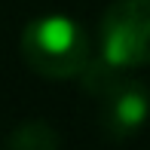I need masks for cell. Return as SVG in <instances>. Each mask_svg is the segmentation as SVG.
Returning <instances> with one entry per match:
<instances>
[{
	"label": "cell",
	"instance_id": "cell-4",
	"mask_svg": "<svg viewBox=\"0 0 150 150\" xmlns=\"http://www.w3.org/2000/svg\"><path fill=\"white\" fill-rule=\"evenodd\" d=\"M61 138L58 132L43 120H28L16 126L6 138V150H58Z\"/></svg>",
	"mask_w": 150,
	"mask_h": 150
},
{
	"label": "cell",
	"instance_id": "cell-1",
	"mask_svg": "<svg viewBox=\"0 0 150 150\" xmlns=\"http://www.w3.org/2000/svg\"><path fill=\"white\" fill-rule=\"evenodd\" d=\"M22 58L46 80L80 77L92 58V40L80 22L67 16H40L22 31Z\"/></svg>",
	"mask_w": 150,
	"mask_h": 150
},
{
	"label": "cell",
	"instance_id": "cell-2",
	"mask_svg": "<svg viewBox=\"0 0 150 150\" xmlns=\"http://www.w3.org/2000/svg\"><path fill=\"white\" fill-rule=\"evenodd\" d=\"M98 52L126 71L150 64V0H113L107 6Z\"/></svg>",
	"mask_w": 150,
	"mask_h": 150
},
{
	"label": "cell",
	"instance_id": "cell-3",
	"mask_svg": "<svg viewBox=\"0 0 150 150\" xmlns=\"http://www.w3.org/2000/svg\"><path fill=\"white\" fill-rule=\"evenodd\" d=\"M95 98L101 101V126L110 138H129L147 122L150 113L147 86L129 77L126 71L113 83H107Z\"/></svg>",
	"mask_w": 150,
	"mask_h": 150
}]
</instances>
